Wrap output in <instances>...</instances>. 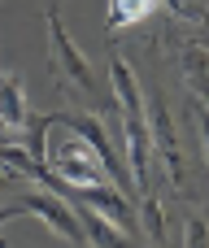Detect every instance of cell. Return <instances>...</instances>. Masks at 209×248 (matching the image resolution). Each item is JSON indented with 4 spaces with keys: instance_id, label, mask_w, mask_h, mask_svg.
<instances>
[{
    "instance_id": "cell-6",
    "label": "cell",
    "mask_w": 209,
    "mask_h": 248,
    "mask_svg": "<svg viewBox=\"0 0 209 248\" xmlns=\"http://www.w3.org/2000/svg\"><path fill=\"white\" fill-rule=\"evenodd\" d=\"M148 135H153V153L161 157L166 174L175 183H183V153H179V140H175V122H170V109L161 96H148Z\"/></svg>"
},
{
    "instance_id": "cell-2",
    "label": "cell",
    "mask_w": 209,
    "mask_h": 248,
    "mask_svg": "<svg viewBox=\"0 0 209 248\" xmlns=\"http://www.w3.org/2000/svg\"><path fill=\"white\" fill-rule=\"evenodd\" d=\"M48 65H52V74H57L61 87H74V92H83V96L100 87L96 65H92V61L83 57V48L70 39L65 22H61V13H57V0H48Z\"/></svg>"
},
{
    "instance_id": "cell-7",
    "label": "cell",
    "mask_w": 209,
    "mask_h": 248,
    "mask_svg": "<svg viewBox=\"0 0 209 248\" xmlns=\"http://www.w3.org/2000/svg\"><path fill=\"white\" fill-rule=\"evenodd\" d=\"M70 205L79 209L83 235H87V244H92V248H135L131 231H127V227H118L113 218H105L100 209H92V205H83V201H70Z\"/></svg>"
},
{
    "instance_id": "cell-11",
    "label": "cell",
    "mask_w": 209,
    "mask_h": 248,
    "mask_svg": "<svg viewBox=\"0 0 209 248\" xmlns=\"http://www.w3.org/2000/svg\"><path fill=\"white\" fill-rule=\"evenodd\" d=\"M140 205H144V231L161 244V235H166V218H161V205H157V196L148 192V196H140Z\"/></svg>"
},
{
    "instance_id": "cell-12",
    "label": "cell",
    "mask_w": 209,
    "mask_h": 248,
    "mask_svg": "<svg viewBox=\"0 0 209 248\" xmlns=\"http://www.w3.org/2000/svg\"><path fill=\"white\" fill-rule=\"evenodd\" d=\"M26 179H22V170H13L9 161H0V192H17Z\"/></svg>"
},
{
    "instance_id": "cell-17",
    "label": "cell",
    "mask_w": 209,
    "mask_h": 248,
    "mask_svg": "<svg viewBox=\"0 0 209 248\" xmlns=\"http://www.w3.org/2000/svg\"><path fill=\"white\" fill-rule=\"evenodd\" d=\"M0 131H4V126H0Z\"/></svg>"
},
{
    "instance_id": "cell-14",
    "label": "cell",
    "mask_w": 209,
    "mask_h": 248,
    "mask_svg": "<svg viewBox=\"0 0 209 248\" xmlns=\"http://www.w3.org/2000/svg\"><path fill=\"white\" fill-rule=\"evenodd\" d=\"M22 214H26V209H22L17 201H13V205H0V222H13V218H22Z\"/></svg>"
},
{
    "instance_id": "cell-3",
    "label": "cell",
    "mask_w": 209,
    "mask_h": 248,
    "mask_svg": "<svg viewBox=\"0 0 209 248\" xmlns=\"http://www.w3.org/2000/svg\"><path fill=\"white\" fill-rule=\"evenodd\" d=\"M48 170H52L61 183H70V187H96V183H109V174H105L96 148H92L79 131H70V126H65V135H61L57 144H48Z\"/></svg>"
},
{
    "instance_id": "cell-13",
    "label": "cell",
    "mask_w": 209,
    "mask_h": 248,
    "mask_svg": "<svg viewBox=\"0 0 209 248\" xmlns=\"http://www.w3.org/2000/svg\"><path fill=\"white\" fill-rule=\"evenodd\" d=\"M196 122H201V144H205V166H209V105H192Z\"/></svg>"
},
{
    "instance_id": "cell-16",
    "label": "cell",
    "mask_w": 209,
    "mask_h": 248,
    "mask_svg": "<svg viewBox=\"0 0 209 248\" xmlns=\"http://www.w3.org/2000/svg\"><path fill=\"white\" fill-rule=\"evenodd\" d=\"M205 39H209V31H205Z\"/></svg>"
},
{
    "instance_id": "cell-5",
    "label": "cell",
    "mask_w": 209,
    "mask_h": 248,
    "mask_svg": "<svg viewBox=\"0 0 209 248\" xmlns=\"http://www.w3.org/2000/svg\"><path fill=\"white\" fill-rule=\"evenodd\" d=\"M52 122L79 131V135L96 148V157H100V166H105V174H109V183H113L118 192H127V196L135 192V179H131V170H127V157H122V148L109 140V131L100 126L96 113H52Z\"/></svg>"
},
{
    "instance_id": "cell-9",
    "label": "cell",
    "mask_w": 209,
    "mask_h": 248,
    "mask_svg": "<svg viewBox=\"0 0 209 248\" xmlns=\"http://www.w3.org/2000/svg\"><path fill=\"white\" fill-rule=\"evenodd\" d=\"M161 4H166V0H105V17H109V31L118 35V31H127V26H135V22L153 17Z\"/></svg>"
},
{
    "instance_id": "cell-4",
    "label": "cell",
    "mask_w": 209,
    "mask_h": 248,
    "mask_svg": "<svg viewBox=\"0 0 209 248\" xmlns=\"http://www.w3.org/2000/svg\"><path fill=\"white\" fill-rule=\"evenodd\" d=\"M17 205L26 209V214H35L52 235H61L70 248H79V244H87V235H83V222H79V209L65 201V196H57V192H48V187H17Z\"/></svg>"
},
{
    "instance_id": "cell-1",
    "label": "cell",
    "mask_w": 209,
    "mask_h": 248,
    "mask_svg": "<svg viewBox=\"0 0 209 248\" xmlns=\"http://www.w3.org/2000/svg\"><path fill=\"white\" fill-rule=\"evenodd\" d=\"M109 83H113V96H118V113H122V157H127V170L140 187V196H148V170H153V135H148V105H144V92H140V78L135 70L113 57L109 61Z\"/></svg>"
},
{
    "instance_id": "cell-8",
    "label": "cell",
    "mask_w": 209,
    "mask_h": 248,
    "mask_svg": "<svg viewBox=\"0 0 209 248\" xmlns=\"http://www.w3.org/2000/svg\"><path fill=\"white\" fill-rule=\"evenodd\" d=\"M26 87H22V78L17 74H9V70H0V126L4 131H22L26 126Z\"/></svg>"
},
{
    "instance_id": "cell-15",
    "label": "cell",
    "mask_w": 209,
    "mask_h": 248,
    "mask_svg": "<svg viewBox=\"0 0 209 248\" xmlns=\"http://www.w3.org/2000/svg\"><path fill=\"white\" fill-rule=\"evenodd\" d=\"M79 248H92V244H79Z\"/></svg>"
},
{
    "instance_id": "cell-10",
    "label": "cell",
    "mask_w": 209,
    "mask_h": 248,
    "mask_svg": "<svg viewBox=\"0 0 209 248\" xmlns=\"http://www.w3.org/2000/svg\"><path fill=\"white\" fill-rule=\"evenodd\" d=\"M183 83L192 87L196 105L209 100V52H201V48H188L183 52Z\"/></svg>"
}]
</instances>
